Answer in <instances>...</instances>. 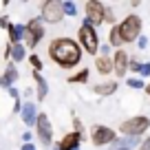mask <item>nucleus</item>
I'll list each match as a JSON object with an SVG mask.
<instances>
[{
    "label": "nucleus",
    "mask_w": 150,
    "mask_h": 150,
    "mask_svg": "<svg viewBox=\"0 0 150 150\" xmlns=\"http://www.w3.org/2000/svg\"><path fill=\"white\" fill-rule=\"evenodd\" d=\"M82 55H84V51L77 44V40H73V38L60 35L49 42V57L60 69H75V66H80Z\"/></svg>",
    "instance_id": "obj_1"
},
{
    "label": "nucleus",
    "mask_w": 150,
    "mask_h": 150,
    "mask_svg": "<svg viewBox=\"0 0 150 150\" xmlns=\"http://www.w3.org/2000/svg\"><path fill=\"white\" fill-rule=\"evenodd\" d=\"M77 44L82 47V51L88 55H99V33L95 27H91L88 22H82L77 29Z\"/></svg>",
    "instance_id": "obj_2"
},
{
    "label": "nucleus",
    "mask_w": 150,
    "mask_h": 150,
    "mask_svg": "<svg viewBox=\"0 0 150 150\" xmlns=\"http://www.w3.org/2000/svg\"><path fill=\"white\" fill-rule=\"evenodd\" d=\"M117 29H119V35H122L124 44H130V42H137V38L141 35V29H144V22L137 13H128L122 22H117Z\"/></svg>",
    "instance_id": "obj_3"
},
{
    "label": "nucleus",
    "mask_w": 150,
    "mask_h": 150,
    "mask_svg": "<svg viewBox=\"0 0 150 150\" xmlns=\"http://www.w3.org/2000/svg\"><path fill=\"white\" fill-rule=\"evenodd\" d=\"M148 130H150V117H146V115H135V117H128L126 122L119 124V132L126 137H135V139H139Z\"/></svg>",
    "instance_id": "obj_4"
},
{
    "label": "nucleus",
    "mask_w": 150,
    "mask_h": 150,
    "mask_svg": "<svg viewBox=\"0 0 150 150\" xmlns=\"http://www.w3.org/2000/svg\"><path fill=\"white\" fill-rule=\"evenodd\" d=\"M27 31H24V47H27V51H33V49L38 47V44L44 40V22L40 20V16H35V18H31L27 24Z\"/></svg>",
    "instance_id": "obj_5"
},
{
    "label": "nucleus",
    "mask_w": 150,
    "mask_h": 150,
    "mask_svg": "<svg viewBox=\"0 0 150 150\" xmlns=\"http://www.w3.org/2000/svg\"><path fill=\"white\" fill-rule=\"evenodd\" d=\"M106 20V5L102 0H86L84 2V22H88L91 27H102Z\"/></svg>",
    "instance_id": "obj_6"
},
{
    "label": "nucleus",
    "mask_w": 150,
    "mask_h": 150,
    "mask_svg": "<svg viewBox=\"0 0 150 150\" xmlns=\"http://www.w3.org/2000/svg\"><path fill=\"white\" fill-rule=\"evenodd\" d=\"M40 20L44 24H60L64 20V7L62 0H47L40 5Z\"/></svg>",
    "instance_id": "obj_7"
},
{
    "label": "nucleus",
    "mask_w": 150,
    "mask_h": 150,
    "mask_svg": "<svg viewBox=\"0 0 150 150\" xmlns=\"http://www.w3.org/2000/svg\"><path fill=\"white\" fill-rule=\"evenodd\" d=\"M35 135H38L40 146H44V148H53V124H51V119H49L47 112H40V115H38Z\"/></svg>",
    "instance_id": "obj_8"
},
{
    "label": "nucleus",
    "mask_w": 150,
    "mask_h": 150,
    "mask_svg": "<svg viewBox=\"0 0 150 150\" xmlns=\"http://www.w3.org/2000/svg\"><path fill=\"white\" fill-rule=\"evenodd\" d=\"M115 139H117V132L112 130L110 126H102V124H97V126L91 128V144H93L95 148L110 146Z\"/></svg>",
    "instance_id": "obj_9"
},
{
    "label": "nucleus",
    "mask_w": 150,
    "mask_h": 150,
    "mask_svg": "<svg viewBox=\"0 0 150 150\" xmlns=\"http://www.w3.org/2000/svg\"><path fill=\"white\" fill-rule=\"evenodd\" d=\"M128 64H130V55H128V51L117 49V51H115V55H112V73L117 75L119 80H122V77H126Z\"/></svg>",
    "instance_id": "obj_10"
},
{
    "label": "nucleus",
    "mask_w": 150,
    "mask_h": 150,
    "mask_svg": "<svg viewBox=\"0 0 150 150\" xmlns=\"http://www.w3.org/2000/svg\"><path fill=\"white\" fill-rule=\"evenodd\" d=\"M38 115H40V110H38V104H35V102H31V99L22 102V110H20V119H22V124H24L27 128H35Z\"/></svg>",
    "instance_id": "obj_11"
},
{
    "label": "nucleus",
    "mask_w": 150,
    "mask_h": 150,
    "mask_svg": "<svg viewBox=\"0 0 150 150\" xmlns=\"http://www.w3.org/2000/svg\"><path fill=\"white\" fill-rule=\"evenodd\" d=\"M18 80H20V71L16 69L13 62H7L5 71H2V75H0V88L9 91V88H11V86H13Z\"/></svg>",
    "instance_id": "obj_12"
},
{
    "label": "nucleus",
    "mask_w": 150,
    "mask_h": 150,
    "mask_svg": "<svg viewBox=\"0 0 150 150\" xmlns=\"http://www.w3.org/2000/svg\"><path fill=\"white\" fill-rule=\"evenodd\" d=\"M82 139H84V135L71 130V132H66V135L62 137L55 146H57L60 150H75V148H80V146H82Z\"/></svg>",
    "instance_id": "obj_13"
},
{
    "label": "nucleus",
    "mask_w": 150,
    "mask_h": 150,
    "mask_svg": "<svg viewBox=\"0 0 150 150\" xmlns=\"http://www.w3.org/2000/svg\"><path fill=\"white\" fill-rule=\"evenodd\" d=\"M24 31H27V27H24L22 22H11L9 29H7L9 44H22L24 42Z\"/></svg>",
    "instance_id": "obj_14"
},
{
    "label": "nucleus",
    "mask_w": 150,
    "mask_h": 150,
    "mask_svg": "<svg viewBox=\"0 0 150 150\" xmlns=\"http://www.w3.org/2000/svg\"><path fill=\"white\" fill-rule=\"evenodd\" d=\"M33 84H35V99L38 102H44L49 95V82L42 77V73H31Z\"/></svg>",
    "instance_id": "obj_15"
},
{
    "label": "nucleus",
    "mask_w": 150,
    "mask_h": 150,
    "mask_svg": "<svg viewBox=\"0 0 150 150\" xmlns=\"http://www.w3.org/2000/svg\"><path fill=\"white\" fill-rule=\"evenodd\" d=\"M117 82L115 80H106V82H99V84L93 86V93L99 95V97H108V95H115L117 93Z\"/></svg>",
    "instance_id": "obj_16"
},
{
    "label": "nucleus",
    "mask_w": 150,
    "mask_h": 150,
    "mask_svg": "<svg viewBox=\"0 0 150 150\" xmlns=\"http://www.w3.org/2000/svg\"><path fill=\"white\" fill-rule=\"evenodd\" d=\"M95 69L99 75H110L112 73V57L110 55H97L95 57Z\"/></svg>",
    "instance_id": "obj_17"
},
{
    "label": "nucleus",
    "mask_w": 150,
    "mask_h": 150,
    "mask_svg": "<svg viewBox=\"0 0 150 150\" xmlns=\"http://www.w3.org/2000/svg\"><path fill=\"white\" fill-rule=\"evenodd\" d=\"M27 47L24 44H11V60L9 62H13V64H20V62H24L27 60Z\"/></svg>",
    "instance_id": "obj_18"
},
{
    "label": "nucleus",
    "mask_w": 150,
    "mask_h": 150,
    "mask_svg": "<svg viewBox=\"0 0 150 150\" xmlns=\"http://www.w3.org/2000/svg\"><path fill=\"white\" fill-rule=\"evenodd\" d=\"M88 77H91V69H80V71H75L73 75H69V82L71 84H86L88 82Z\"/></svg>",
    "instance_id": "obj_19"
},
{
    "label": "nucleus",
    "mask_w": 150,
    "mask_h": 150,
    "mask_svg": "<svg viewBox=\"0 0 150 150\" xmlns=\"http://www.w3.org/2000/svg\"><path fill=\"white\" fill-rule=\"evenodd\" d=\"M108 44H110L112 49H122V47H124V40H122V35H119L117 24H115V27H110V33H108Z\"/></svg>",
    "instance_id": "obj_20"
},
{
    "label": "nucleus",
    "mask_w": 150,
    "mask_h": 150,
    "mask_svg": "<svg viewBox=\"0 0 150 150\" xmlns=\"http://www.w3.org/2000/svg\"><path fill=\"white\" fill-rule=\"evenodd\" d=\"M62 7H64L66 18H75V16H77V5H75L73 0H62Z\"/></svg>",
    "instance_id": "obj_21"
},
{
    "label": "nucleus",
    "mask_w": 150,
    "mask_h": 150,
    "mask_svg": "<svg viewBox=\"0 0 150 150\" xmlns=\"http://www.w3.org/2000/svg\"><path fill=\"white\" fill-rule=\"evenodd\" d=\"M27 60H29V64H31L33 73H40V71H42V66H44V64H42V57L38 55V53H31Z\"/></svg>",
    "instance_id": "obj_22"
},
{
    "label": "nucleus",
    "mask_w": 150,
    "mask_h": 150,
    "mask_svg": "<svg viewBox=\"0 0 150 150\" xmlns=\"http://www.w3.org/2000/svg\"><path fill=\"white\" fill-rule=\"evenodd\" d=\"M104 22H108L110 27L117 24V16H115V9H112L110 5H106V20H104Z\"/></svg>",
    "instance_id": "obj_23"
},
{
    "label": "nucleus",
    "mask_w": 150,
    "mask_h": 150,
    "mask_svg": "<svg viewBox=\"0 0 150 150\" xmlns=\"http://www.w3.org/2000/svg\"><path fill=\"white\" fill-rule=\"evenodd\" d=\"M126 84L130 86V88H137V91H139V88H146V82L141 80V77H128Z\"/></svg>",
    "instance_id": "obj_24"
},
{
    "label": "nucleus",
    "mask_w": 150,
    "mask_h": 150,
    "mask_svg": "<svg viewBox=\"0 0 150 150\" xmlns=\"http://www.w3.org/2000/svg\"><path fill=\"white\" fill-rule=\"evenodd\" d=\"M139 69H141V62L137 60V57H130V64H128V71H132V73L139 77Z\"/></svg>",
    "instance_id": "obj_25"
},
{
    "label": "nucleus",
    "mask_w": 150,
    "mask_h": 150,
    "mask_svg": "<svg viewBox=\"0 0 150 150\" xmlns=\"http://www.w3.org/2000/svg\"><path fill=\"white\" fill-rule=\"evenodd\" d=\"M73 132H80V135H84V122H82L80 117H73Z\"/></svg>",
    "instance_id": "obj_26"
},
{
    "label": "nucleus",
    "mask_w": 150,
    "mask_h": 150,
    "mask_svg": "<svg viewBox=\"0 0 150 150\" xmlns=\"http://www.w3.org/2000/svg\"><path fill=\"white\" fill-rule=\"evenodd\" d=\"M139 77H150V62H141V69H139Z\"/></svg>",
    "instance_id": "obj_27"
},
{
    "label": "nucleus",
    "mask_w": 150,
    "mask_h": 150,
    "mask_svg": "<svg viewBox=\"0 0 150 150\" xmlns=\"http://www.w3.org/2000/svg\"><path fill=\"white\" fill-rule=\"evenodd\" d=\"M137 47H139V49H141V51H144V49H146V47H148V38H146V35H144V33H141V35H139V38H137Z\"/></svg>",
    "instance_id": "obj_28"
},
{
    "label": "nucleus",
    "mask_w": 150,
    "mask_h": 150,
    "mask_svg": "<svg viewBox=\"0 0 150 150\" xmlns=\"http://www.w3.org/2000/svg\"><path fill=\"white\" fill-rule=\"evenodd\" d=\"M9 24H11L9 16H5V13H2V16H0V29H5V31H7V29H9Z\"/></svg>",
    "instance_id": "obj_29"
},
{
    "label": "nucleus",
    "mask_w": 150,
    "mask_h": 150,
    "mask_svg": "<svg viewBox=\"0 0 150 150\" xmlns=\"http://www.w3.org/2000/svg\"><path fill=\"white\" fill-rule=\"evenodd\" d=\"M110 49H112V47H110L108 42H106V44H99V55H108V53H110Z\"/></svg>",
    "instance_id": "obj_30"
},
{
    "label": "nucleus",
    "mask_w": 150,
    "mask_h": 150,
    "mask_svg": "<svg viewBox=\"0 0 150 150\" xmlns=\"http://www.w3.org/2000/svg\"><path fill=\"white\" fill-rule=\"evenodd\" d=\"M137 150H150V137L141 139V144H139V148H137Z\"/></svg>",
    "instance_id": "obj_31"
},
{
    "label": "nucleus",
    "mask_w": 150,
    "mask_h": 150,
    "mask_svg": "<svg viewBox=\"0 0 150 150\" xmlns=\"http://www.w3.org/2000/svg\"><path fill=\"white\" fill-rule=\"evenodd\" d=\"M31 139H33V135H31V132H24V135H22V144H31Z\"/></svg>",
    "instance_id": "obj_32"
},
{
    "label": "nucleus",
    "mask_w": 150,
    "mask_h": 150,
    "mask_svg": "<svg viewBox=\"0 0 150 150\" xmlns=\"http://www.w3.org/2000/svg\"><path fill=\"white\" fill-rule=\"evenodd\" d=\"M20 150H38V148H35V144L31 141V144H22V146H20Z\"/></svg>",
    "instance_id": "obj_33"
},
{
    "label": "nucleus",
    "mask_w": 150,
    "mask_h": 150,
    "mask_svg": "<svg viewBox=\"0 0 150 150\" xmlns=\"http://www.w3.org/2000/svg\"><path fill=\"white\" fill-rule=\"evenodd\" d=\"M31 95H33V88H31V86H29V88H24V97H31Z\"/></svg>",
    "instance_id": "obj_34"
},
{
    "label": "nucleus",
    "mask_w": 150,
    "mask_h": 150,
    "mask_svg": "<svg viewBox=\"0 0 150 150\" xmlns=\"http://www.w3.org/2000/svg\"><path fill=\"white\" fill-rule=\"evenodd\" d=\"M144 91H146V95H148V97H150V82H148V84H146V88H144Z\"/></svg>",
    "instance_id": "obj_35"
},
{
    "label": "nucleus",
    "mask_w": 150,
    "mask_h": 150,
    "mask_svg": "<svg viewBox=\"0 0 150 150\" xmlns=\"http://www.w3.org/2000/svg\"><path fill=\"white\" fill-rule=\"evenodd\" d=\"M51 150H60V148H57V146H55V144H53V148H51Z\"/></svg>",
    "instance_id": "obj_36"
},
{
    "label": "nucleus",
    "mask_w": 150,
    "mask_h": 150,
    "mask_svg": "<svg viewBox=\"0 0 150 150\" xmlns=\"http://www.w3.org/2000/svg\"><path fill=\"white\" fill-rule=\"evenodd\" d=\"M75 150H82V148H75Z\"/></svg>",
    "instance_id": "obj_37"
},
{
    "label": "nucleus",
    "mask_w": 150,
    "mask_h": 150,
    "mask_svg": "<svg viewBox=\"0 0 150 150\" xmlns=\"http://www.w3.org/2000/svg\"><path fill=\"white\" fill-rule=\"evenodd\" d=\"M122 150H126V148H122Z\"/></svg>",
    "instance_id": "obj_38"
}]
</instances>
